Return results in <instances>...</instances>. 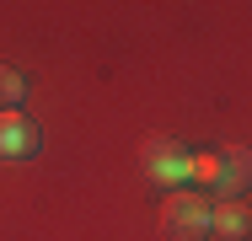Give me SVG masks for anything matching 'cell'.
Instances as JSON below:
<instances>
[{
    "label": "cell",
    "mask_w": 252,
    "mask_h": 241,
    "mask_svg": "<svg viewBox=\"0 0 252 241\" xmlns=\"http://www.w3.org/2000/svg\"><path fill=\"white\" fill-rule=\"evenodd\" d=\"M209 231V204L199 193H172L166 198V236L172 241H199Z\"/></svg>",
    "instance_id": "1"
},
{
    "label": "cell",
    "mask_w": 252,
    "mask_h": 241,
    "mask_svg": "<svg viewBox=\"0 0 252 241\" xmlns=\"http://www.w3.org/2000/svg\"><path fill=\"white\" fill-rule=\"evenodd\" d=\"M32 150H38V129H32L22 113L0 107V155H11V161H27Z\"/></svg>",
    "instance_id": "2"
},
{
    "label": "cell",
    "mask_w": 252,
    "mask_h": 241,
    "mask_svg": "<svg viewBox=\"0 0 252 241\" xmlns=\"http://www.w3.org/2000/svg\"><path fill=\"white\" fill-rule=\"evenodd\" d=\"M247 182H252V155H247V150H231V166H225V182H220V188L242 193Z\"/></svg>",
    "instance_id": "3"
},
{
    "label": "cell",
    "mask_w": 252,
    "mask_h": 241,
    "mask_svg": "<svg viewBox=\"0 0 252 241\" xmlns=\"http://www.w3.org/2000/svg\"><path fill=\"white\" fill-rule=\"evenodd\" d=\"M209 225H215V231H225V236H242V231H247V209H242V204L209 209Z\"/></svg>",
    "instance_id": "4"
},
{
    "label": "cell",
    "mask_w": 252,
    "mask_h": 241,
    "mask_svg": "<svg viewBox=\"0 0 252 241\" xmlns=\"http://www.w3.org/2000/svg\"><path fill=\"white\" fill-rule=\"evenodd\" d=\"M188 172V161L177 155V150H166V145H156V177H183Z\"/></svg>",
    "instance_id": "5"
},
{
    "label": "cell",
    "mask_w": 252,
    "mask_h": 241,
    "mask_svg": "<svg viewBox=\"0 0 252 241\" xmlns=\"http://www.w3.org/2000/svg\"><path fill=\"white\" fill-rule=\"evenodd\" d=\"M11 102H22V75L11 64H0V107H11Z\"/></svg>",
    "instance_id": "6"
},
{
    "label": "cell",
    "mask_w": 252,
    "mask_h": 241,
    "mask_svg": "<svg viewBox=\"0 0 252 241\" xmlns=\"http://www.w3.org/2000/svg\"><path fill=\"white\" fill-rule=\"evenodd\" d=\"M188 172H199V177H220V155H199V161H188Z\"/></svg>",
    "instance_id": "7"
}]
</instances>
